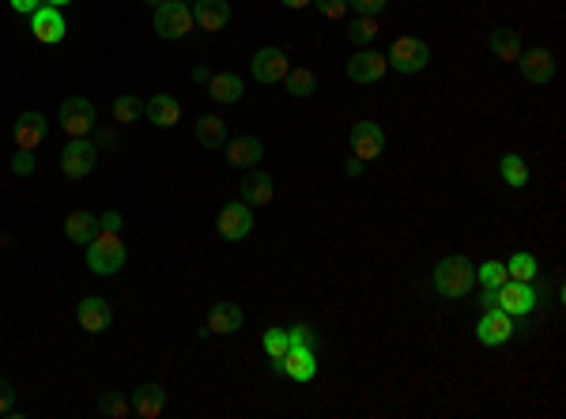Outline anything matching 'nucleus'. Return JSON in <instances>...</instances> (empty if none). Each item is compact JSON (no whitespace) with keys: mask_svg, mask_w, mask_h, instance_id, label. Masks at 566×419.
<instances>
[{"mask_svg":"<svg viewBox=\"0 0 566 419\" xmlns=\"http://www.w3.org/2000/svg\"><path fill=\"white\" fill-rule=\"evenodd\" d=\"M129 257V249L117 230H95V239L88 242V268L95 276H114L122 272V264Z\"/></svg>","mask_w":566,"mask_h":419,"instance_id":"2","label":"nucleus"},{"mask_svg":"<svg viewBox=\"0 0 566 419\" xmlns=\"http://www.w3.org/2000/svg\"><path fill=\"white\" fill-rule=\"evenodd\" d=\"M494 303H499V310H506L510 317H528L536 310L540 295L533 283H521V280H506L499 291H494Z\"/></svg>","mask_w":566,"mask_h":419,"instance_id":"6","label":"nucleus"},{"mask_svg":"<svg viewBox=\"0 0 566 419\" xmlns=\"http://www.w3.org/2000/svg\"><path fill=\"white\" fill-rule=\"evenodd\" d=\"M76 322L83 332H106L114 325V306L106 303V298H98V295H88L83 303L76 306Z\"/></svg>","mask_w":566,"mask_h":419,"instance_id":"13","label":"nucleus"},{"mask_svg":"<svg viewBox=\"0 0 566 419\" xmlns=\"http://www.w3.org/2000/svg\"><path fill=\"white\" fill-rule=\"evenodd\" d=\"M280 4H287V8L299 12V8H310V0H280Z\"/></svg>","mask_w":566,"mask_h":419,"instance_id":"44","label":"nucleus"},{"mask_svg":"<svg viewBox=\"0 0 566 419\" xmlns=\"http://www.w3.org/2000/svg\"><path fill=\"white\" fill-rule=\"evenodd\" d=\"M487 49H491V54L499 57V61L513 64V61L521 57V35H518L513 27H494L491 38H487Z\"/></svg>","mask_w":566,"mask_h":419,"instance_id":"24","label":"nucleus"},{"mask_svg":"<svg viewBox=\"0 0 566 419\" xmlns=\"http://www.w3.org/2000/svg\"><path fill=\"white\" fill-rule=\"evenodd\" d=\"M193 20L204 30H223L231 23V4L227 0H193Z\"/></svg>","mask_w":566,"mask_h":419,"instance_id":"22","label":"nucleus"},{"mask_svg":"<svg viewBox=\"0 0 566 419\" xmlns=\"http://www.w3.org/2000/svg\"><path fill=\"white\" fill-rule=\"evenodd\" d=\"M95 227H98V230H117V234H122V212H102V215H95Z\"/></svg>","mask_w":566,"mask_h":419,"instance_id":"41","label":"nucleus"},{"mask_svg":"<svg viewBox=\"0 0 566 419\" xmlns=\"http://www.w3.org/2000/svg\"><path fill=\"white\" fill-rule=\"evenodd\" d=\"M208 95H212V103L234 106V103H242L246 83H242L238 72H215V76H208Z\"/></svg>","mask_w":566,"mask_h":419,"instance_id":"20","label":"nucleus"},{"mask_svg":"<svg viewBox=\"0 0 566 419\" xmlns=\"http://www.w3.org/2000/svg\"><path fill=\"white\" fill-rule=\"evenodd\" d=\"M283 83H287V95L291 98H310L317 91V76L310 69H291Z\"/></svg>","mask_w":566,"mask_h":419,"instance_id":"30","label":"nucleus"},{"mask_svg":"<svg viewBox=\"0 0 566 419\" xmlns=\"http://www.w3.org/2000/svg\"><path fill=\"white\" fill-rule=\"evenodd\" d=\"M140 117H144V103L136 95H122L114 103V122L117 125H132V122H140Z\"/></svg>","mask_w":566,"mask_h":419,"instance_id":"32","label":"nucleus"},{"mask_svg":"<svg viewBox=\"0 0 566 419\" xmlns=\"http://www.w3.org/2000/svg\"><path fill=\"white\" fill-rule=\"evenodd\" d=\"M513 332H518V329H513V317L506 310H499V306L484 310V314H479V322H476V340L484 348H503Z\"/></svg>","mask_w":566,"mask_h":419,"instance_id":"11","label":"nucleus"},{"mask_svg":"<svg viewBox=\"0 0 566 419\" xmlns=\"http://www.w3.org/2000/svg\"><path fill=\"white\" fill-rule=\"evenodd\" d=\"M34 166H38V163H34V152H27V147H20V152H15V155H12V171H15V174H20V178L34 174Z\"/></svg>","mask_w":566,"mask_h":419,"instance_id":"38","label":"nucleus"},{"mask_svg":"<svg viewBox=\"0 0 566 419\" xmlns=\"http://www.w3.org/2000/svg\"><path fill=\"white\" fill-rule=\"evenodd\" d=\"M0 415H20L15 412V393H12L8 378H0Z\"/></svg>","mask_w":566,"mask_h":419,"instance_id":"40","label":"nucleus"},{"mask_svg":"<svg viewBox=\"0 0 566 419\" xmlns=\"http://www.w3.org/2000/svg\"><path fill=\"white\" fill-rule=\"evenodd\" d=\"M506 276L510 280H521V283H533L540 276V261L533 254H513L506 261Z\"/></svg>","mask_w":566,"mask_h":419,"instance_id":"29","label":"nucleus"},{"mask_svg":"<svg viewBox=\"0 0 566 419\" xmlns=\"http://www.w3.org/2000/svg\"><path fill=\"white\" fill-rule=\"evenodd\" d=\"M12 8L20 12V15H30V12H38V8H42V0H12Z\"/></svg>","mask_w":566,"mask_h":419,"instance_id":"42","label":"nucleus"},{"mask_svg":"<svg viewBox=\"0 0 566 419\" xmlns=\"http://www.w3.org/2000/svg\"><path fill=\"white\" fill-rule=\"evenodd\" d=\"M166 400H170V393L163 390V385H156V381L136 385V393H132V415H140V419H159V415L166 412Z\"/></svg>","mask_w":566,"mask_h":419,"instance_id":"15","label":"nucleus"},{"mask_svg":"<svg viewBox=\"0 0 566 419\" xmlns=\"http://www.w3.org/2000/svg\"><path fill=\"white\" fill-rule=\"evenodd\" d=\"M246 322V314L238 303H215L212 314L204 317V325H200V337H208V332H215V337H231V332H238Z\"/></svg>","mask_w":566,"mask_h":419,"instance_id":"12","label":"nucleus"},{"mask_svg":"<svg viewBox=\"0 0 566 419\" xmlns=\"http://www.w3.org/2000/svg\"><path fill=\"white\" fill-rule=\"evenodd\" d=\"M348 8H355V15H382L389 0H348Z\"/></svg>","mask_w":566,"mask_h":419,"instance_id":"39","label":"nucleus"},{"mask_svg":"<svg viewBox=\"0 0 566 419\" xmlns=\"http://www.w3.org/2000/svg\"><path fill=\"white\" fill-rule=\"evenodd\" d=\"M95 215L91 212H83V208H76V212H68V220H64V234L72 239L76 246H88L91 239H95Z\"/></svg>","mask_w":566,"mask_h":419,"instance_id":"27","label":"nucleus"},{"mask_svg":"<svg viewBox=\"0 0 566 419\" xmlns=\"http://www.w3.org/2000/svg\"><path fill=\"white\" fill-rule=\"evenodd\" d=\"M95 163H98V147H95L88 137H76V140L61 152V174L72 178V181H80V178H88V174L95 171Z\"/></svg>","mask_w":566,"mask_h":419,"instance_id":"9","label":"nucleus"},{"mask_svg":"<svg viewBox=\"0 0 566 419\" xmlns=\"http://www.w3.org/2000/svg\"><path fill=\"white\" fill-rule=\"evenodd\" d=\"M261 159H265V147L257 137H238V140L227 144V163L231 166H257Z\"/></svg>","mask_w":566,"mask_h":419,"instance_id":"26","label":"nucleus"},{"mask_svg":"<svg viewBox=\"0 0 566 419\" xmlns=\"http://www.w3.org/2000/svg\"><path fill=\"white\" fill-rule=\"evenodd\" d=\"M363 166H367L363 159H355V155H351V159L344 163V174H348V178H359V174H363Z\"/></svg>","mask_w":566,"mask_h":419,"instance_id":"43","label":"nucleus"},{"mask_svg":"<svg viewBox=\"0 0 566 419\" xmlns=\"http://www.w3.org/2000/svg\"><path fill=\"white\" fill-rule=\"evenodd\" d=\"M377 30H382V27H377V15H355L351 27H348V38L363 49V46H370L377 38Z\"/></svg>","mask_w":566,"mask_h":419,"instance_id":"31","label":"nucleus"},{"mask_svg":"<svg viewBox=\"0 0 566 419\" xmlns=\"http://www.w3.org/2000/svg\"><path fill=\"white\" fill-rule=\"evenodd\" d=\"M476 280L484 283V291H499L503 283L510 280L506 276V261H487L484 268H476Z\"/></svg>","mask_w":566,"mask_h":419,"instance_id":"34","label":"nucleus"},{"mask_svg":"<svg viewBox=\"0 0 566 419\" xmlns=\"http://www.w3.org/2000/svg\"><path fill=\"white\" fill-rule=\"evenodd\" d=\"M499 174H503V181L510 189H525L528 186V163L521 155H513V152L499 159Z\"/></svg>","mask_w":566,"mask_h":419,"instance_id":"28","label":"nucleus"},{"mask_svg":"<svg viewBox=\"0 0 566 419\" xmlns=\"http://www.w3.org/2000/svg\"><path fill=\"white\" fill-rule=\"evenodd\" d=\"M272 193H276V181H272V174L253 171V174L242 181V205H249V208L272 205Z\"/></svg>","mask_w":566,"mask_h":419,"instance_id":"23","label":"nucleus"},{"mask_svg":"<svg viewBox=\"0 0 566 419\" xmlns=\"http://www.w3.org/2000/svg\"><path fill=\"white\" fill-rule=\"evenodd\" d=\"M283 378H291V381H314L317 378V351L291 348L287 356H283Z\"/></svg>","mask_w":566,"mask_h":419,"instance_id":"19","label":"nucleus"},{"mask_svg":"<svg viewBox=\"0 0 566 419\" xmlns=\"http://www.w3.org/2000/svg\"><path fill=\"white\" fill-rule=\"evenodd\" d=\"M215 230H219V239H227V242L249 239V234H253V212H249V205H242V200L223 205L219 215H215Z\"/></svg>","mask_w":566,"mask_h":419,"instance_id":"7","label":"nucleus"},{"mask_svg":"<svg viewBox=\"0 0 566 419\" xmlns=\"http://www.w3.org/2000/svg\"><path fill=\"white\" fill-rule=\"evenodd\" d=\"M193 27H197V20H193V12H189L182 0H166V4L156 8V35H159V38L178 42V38H185Z\"/></svg>","mask_w":566,"mask_h":419,"instance_id":"5","label":"nucleus"},{"mask_svg":"<svg viewBox=\"0 0 566 419\" xmlns=\"http://www.w3.org/2000/svg\"><path fill=\"white\" fill-rule=\"evenodd\" d=\"M310 8H317V15H325V20H344L348 0H310Z\"/></svg>","mask_w":566,"mask_h":419,"instance_id":"37","label":"nucleus"},{"mask_svg":"<svg viewBox=\"0 0 566 419\" xmlns=\"http://www.w3.org/2000/svg\"><path fill=\"white\" fill-rule=\"evenodd\" d=\"M348 144H351V155H355V159L374 163L377 155L385 152V129L377 125V122H355Z\"/></svg>","mask_w":566,"mask_h":419,"instance_id":"10","label":"nucleus"},{"mask_svg":"<svg viewBox=\"0 0 566 419\" xmlns=\"http://www.w3.org/2000/svg\"><path fill=\"white\" fill-rule=\"evenodd\" d=\"M249 72L257 83H283L287 72H291V61H287V49L280 46H265L257 49L253 61H249Z\"/></svg>","mask_w":566,"mask_h":419,"instance_id":"8","label":"nucleus"},{"mask_svg":"<svg viewBox=\"0 0 566 419\" xmlns=\"http://www.w3.org/2000/svg\"><path fill=\"white\" fill-rule=\"evenodd\" d=\"M182 4H185V0H182Z\"/></svg>","mask_w":566,"mask_h":419,"instance_id":"48","label":"nucleus"},{"mask_svg":"<svg viewBox=\"0 0 566 419\" xmlns=\"http://www.w3.org/2000/svg\"><path fill=\"white\" fill-rule=\"evenodd\" d=\"M513 64H518L528 83H552V76H555V57L547 49H521V57Z\"/></svg>","mask_w":566,"mask_h":419,"instance_id":"16","label":"nucleus"},{"mask_svg":"<svg viewBox=\"0 0 566 419\" xmlns=\"http://www.w3.org/2000/svg\"><path fill=\"white\" fill-rule=\"evenodd\" d=\"M261 348H265V356L268 359H283L287 351H291V337H287V329H265V337H261Z\"/></svg>","mask_w":566,"mask_h":419,"instance_id":"33","label":"nucleus"},{"mask_svg":"<svg viewBox=\"0 0 566 419\" xmlns=\"http://www.w3.org/2000/svg\"><path fill=\"white\" fill-rule=\"evenodd\" d=\"M144 117H148L151 125L170 129V125H178V122H182V106H178V98H174V95H151L148 103H144Z\"/></svg>","mask_w":566,"mask_h":419,"instance_id":"21","label":"nucleus"},{"mask_svg":"<svg viewBox=\"0 0 566 419\" xmlns=\"http://www.w3.org/2000/svg\"><path fill=\"white\" fill-rule=\"evenodd\" d=\"M389 61L385 54H374V49H359V54L348 61V80L351 83H377L385 76Z\"/></svg>","mask_w":566,"mask_h":419,"instance_id":"14","label":"nucleus"},{"mask_svg":"<svg viewBox=\"0 0 566 419\" xmlns=\"http://www.w3.org/2000/svg\"><path fill=\"white\" fill-rule=\"evenodd\" d=\"M42 4H49V8H64V4H72V0H42Z\"/></svg>","mask_w":566,"mask_h":419,"instance_id":"46","label":"nucleus"},{"mask_svg":"<svg viewBox=\"0 0 566 419\" xmlns=\"http://www.w3.org/2000/svg\"><path fill=\"white\" fill-rule=\"evenodd\" d=\"M98 412L106 415V419H125V415L132 412V405H129V400L117 393V390H106V393L98 397Z\"/></svg>","mask_w":566,"mask_h":419,"instance_id":"35","label":"nucleus"},{"mask_svg":"<svg viewBox=\"0 0 566 419\" xmlns=\"http://www.w3.org/2000/svg\"><path fill=\"white\" fill-rule=\"evenodd\" d=\"M95 122H98V113H95V106H91V98L68 95L64 103H61V129H64L72 140H76V137H91Z\"/></svg>","mask_w":566,"mask_h":419,"instance_id":"4","label":"nucleus"},{"mask_svg":"<svg viewBox=\"0 0 566 419\" xmlns=\"http://www.w3.org/2000/svg\"><path fill=\"white\" fill-rule=\"evenodd\" d=\"M431 280H435V291H438L442 298H465V295L476 288V264H472L469 257H460V254L442 257V261L435 264Z\"/></svg>","mask_w":566,"mask_h":419,"instance_id":"1","label":"nucleus"},{"mask_svg":"<svg viewBox=\"0 0 566 419\" xmlns=\"http://www.w3.org/2000/svg\"><path fill=\"white\" fill-rule=\"evenodd\" d=\"M148 4H151V8H159V4H166V0H148Z\"/></svg>","mask_w":566,"mask_h":419,"instance_id":"47","label":"nucleus"},{"mask_svg":"<svg viewBox=\"0 0 566 419\" xmlns=\"http://www.w3.org/2000/svg\"><path fill=\"white\" fill-rule=\"evenodd\" d=\"M30 30H34V38L38 42H46V46H54V42H61L64 38V15H61V8H49V4H42L38 12H30Z\"/></svg>","mask_w":566,"mask_h":419,"instance_id":"17","label":"nucleus"},{"mask_svg":"<svg viewBox=\"0 0 566 419\" xmlns=\"http://www.w3.org/2000/svg\"><path fill=\"white\" fill-rule=\"evenodd\" d=\"M385 61H389L397 72H404V76H416V72H423L427 64H431V46H427L423 38H416V35H401L397 42L389 46Z\"/></svg>","mask_w":566,"mask_h":419,"instance_id":"3","label":"nucleus"},{"mask_svg":"<svg viewBox=\"0 0 566 419\" xmlns=\"http://www.w3.org/2000/svg\"><path fill=\"white\" fill-rule=\"evenodd\" d=\"M15 144L20 147H27V152H34L42 140H46V132H49V122L38 113V110H27V113H20L15 117Z\"/></svg>","mask_w":566,"mask_h":419,"instance_id":"18","label":"nucleus"},{"mask_svg":"<svg viewBox=\"0 0 566 419\" xmlns=\"http://www.w3.org/2000/svg\"><path fill=\"white\" fill-rule=\"evenodd\" d=\"M193 137H197L200 147H212V152H215V147L227 144V122H223V117H215V113H204V117H197Z\"/></svg>","mask_w":566,"mask_h":419,"instance_id":"25","label":"nucleus"},{"mask_svg":"<svg viewBox=\"0 0 566 419\" xmlns=\"http://www.w3.org/2000/svg\"><path fill=\"white\" fill-rule=\"evenodd\" d=\"M287 337H291V348H310V351H317V344H321L317 329H314L310 322H295V325L287 329Z\"/></svg>","mask_w":566,"mask_h":419,"instance_id":"36","label":"nucleus"},{"mask_svg":"<svg viewBox=\"0 0 566 419\" xmlns=\"http://www.w3.org/2000/svg\"><path fill=\"white\" fill-rule=\"evenodd\" d=\"M193 80L197 83H208V69H193Z\"/></svg>","mask_w":566,"mask_h":419,"instance_id":"45","label":"nucleus"}]
</instances>
